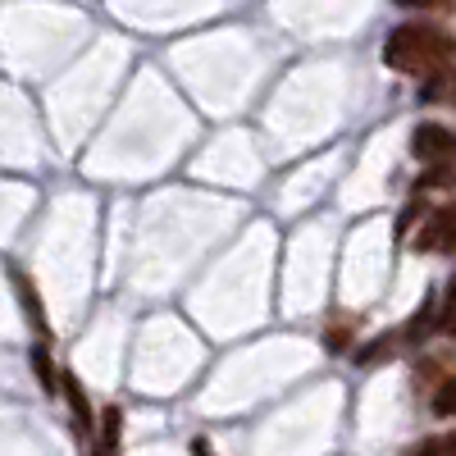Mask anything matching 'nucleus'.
Returning <instances> with one entry per match:
<instances>
[{
  "label": "nucleus",
  "mask_w": 456,
  "mask_h": 456,
  "mask_svg": "<svg viewBox=\"0 0 456 456\" xmlns=\"http://www.w3.org/2000/svg\"><path fill=\"white\" fill-rule=\"evenodd\" d=\"M384 64L393 73H420V78H429L434 69L456 64V42L434 23H402L384 37Z\"/></svg>",
  "instance_id": "1"
},
{
  "label": "nucleus",
  "mask_w": 456,
  "mask_h": 456,
  "mask_svg": "<svg viewBox=\"0 0 456 456\" xmlns=\"http://www.w3.org/2000/svg\"><path fill=\"white\" fill-rule=\"evenodd\" d=\"M411 156L425 165H456V128L447 124H415Z\"/></svg>",
  "instance_id": "2"
},
{
  "label": "nucleus",
  "mask_w": 456,
  "mask_h": 456,
  "mask_svg": "<svg viewBox=\"0 0 456 456\" xmlns=\"http://www.w3.org/2000/svg\"><path fill=\"white\" fill-rule=\"evenodd\" d=\"M415 251L420 256H447L456 251V201L452 206H438L425 224H420V233H415Z\"/></svg>",
  "instance_id": "3"
},
{
  "label": "nucleus",
  "mask_w": 456,
  "mask_h": 456,
  "mask_svg": "<svg viewBox=\"0 0 456 456\" xmlns=\"http://www.w3.org/2000/svg\"><path fill=\"white\" fill-rule=\"evenodd\" d=\"M60 397L69 402V411H73V429H78L83 438L92 434V425H96V415H92V402H87V388L78 384V374L73 370H64L60 374Z\"/></svg>",
  "instance_id": "4"
},
{
  "label": "nucleus",
  "mask_w": 456,
  "mask_h": 456,
  "mask_svg": "<svg viewBox=\"0 0 456 456\" xmlns=\"http://www.w3.org/2000/svg\"><path fill=\"white\" fill-rule=\"evenodd\" d=\"M10 288H14V297H19V306L28 311V320L42 329V333H51V315H46V301H42V292L32 288V279L19 270V265H10Z\"/></svg>",
  "instance_id": "5"
},
{
  "label": "nucleus",
  "mask_w": 456,
  "mask_h": 456,
  "mask_svg": "<svg viewBox=\"0 0 456 456\" xmlns=\"http://www.w3.org/2000/svg\"><path fill=\"white\" fill-rule=\"evenodd\" d=\"M434 329H443V297H434V292H429V297L420 301V311H415V320L406 324V333H402V338H406V342H425Z\"/></svg>",
  "instance_id": "6"
},
{
  "label": "nucleus",
  "mask_w": 456,
  "mask_h": 456,
  "mask_svg": "<svg viewBox=\"0 0 456 456\" xmlns=\"http://www.w3.org/2000/svg\"><path fill=\"white\" fill-rule=\"evenodd\" d=\"M101 447H96V456H119V438H124V411L119 406H105V415H101Z\"/></svg>",
  "instance_id": "7"
},
{
  "label": "nucleus",
  "mask_w": 456,
  "mask_h": 456,
  "mask_svg": "<svg viewBox=\"0 0 456 456\" xmlns=\"http://www.w3.org/2000/svg\"><path fill=\"white\" fill-rule=\"evenodd\" d=\"M28 365H32V374H37V384H42V393H60V374H55L46 347H32V352H28Z\"/></svg>",
  "instance_id": "8"
},
{
  "label": "nucleus",
  "mask_w": 456,
  "mask_h": 456,
  "mask_svg": "<svg viewBox=\"0 0 456 456\" xmlns=\"http://www.w3.org/2000/svg\"><path fill=\"white\" fill-rule=\"evenodd\" d=\"M434 415H443V420H447V415H456V374L443 379V388L434 393Z\"/></svg>",
  "instance_id": "9"
},
{
  "label": "nucleus",
  "mask_w": 456,
  "mask_h": 456,
  "mask_svg": "<svg viewBox=\"0 0 456 456\" xmlns=\"http://www.w3.org/2000/svg\"><path fill=\"white\" fill-rule=\"evenodd\" d=\"M443 333L456 342V274L447 279V292H443Z\"/></svg>",
  "instance_id": "10"
},
{
  "label": "nucleus",
  "mask_w": 456,
  "mask_h": 456,
  "mask_svg": "<svg viewBox=\"0 0 456 456\" xmlns=\"http://www.w3.org/2000/svg\"><path fill=\"white\" fill-rule=\"evenodd\" d=\"M420 187H456V165H429L420 174Z\"/></svg>",
  "instance_id": "11"
},
{
  "label": "nucleus",
  "mask_w": 456,
  "mask_h": 456,
  "mask_svg": "<svg viewBox=\"0 0 456 456\" xmlns=\"http://www.w3.org/2000/svg\"><path fill=\"white\" fill-rule=\"evenodd\" d=\"M402 456H447V434L438 438H420V443H411Z\"/></svg>",
  "instance_id": "12"
},
{
  "label": "nucleus",
  "mask_w": 456,
  "mask_h": 456,
  "mask_svg": "<svg viewBox=\"0 0 456 456\" xmlns=\"http://www.w3.org/2000/svg\"><path fill=\"white\" fill-rule=\"evenodd\" d=\"M347 338H352V333H347V324H338V329H329V333H324V342H329L333 352H347Z\"/></svg>",
  "instance_id": "13"
},
{
  "label": "nucleus",
  "mask_w": 456,
  "mask_h": 456,
  "mask_svg": "<svg viewBox=\"0 0 456 456\" xmlns=\"http://www.w3.org/2000/svg\"><path fill=\"white\" fill-rule=\"evenodd\" d=\"M397 5H406V10H420V5H434V0H397Z\"/></svg>",
  "instance_id": "14"
},
{
  "label": "nucleus",
  "mask_w": 456,
  "mask_h": 456,
  "mask_svg": "<svg viewBox=\"0 0 456 456\" xmlns=\"http://www.w3.org/2000/svg\"><path fill=\"white\" fill-rule=\"evenodd\" d=\"M447 456H456V434H447Z\"/></svg>",
  "instance_id": "15"
},
{
  "label": "nucleus",
  "mask_w": 456,
  "mask_h": 456,
  "mask_svg": "<svg viewBox=\"0 0 456 456\" xmlns=\"http://www.w3.org/2000/svg\"><path fill=\"white\" fill-rule=\"evenodd\" d=\"M192 452H197V456H210V447H206V443H197V447H192Z\"/></svg>",
  "instance_id": "16"
}]
</instances>
